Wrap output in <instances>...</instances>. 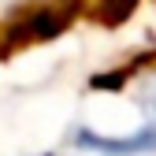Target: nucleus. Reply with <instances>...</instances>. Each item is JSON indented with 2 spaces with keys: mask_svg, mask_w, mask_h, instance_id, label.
I'll return each instance as SVG.
<instances>
[]
</instances>
